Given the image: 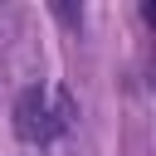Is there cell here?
I'll use <instances>...</instances> for the list:
<instances>
[{
	"label": "cell",
	"mask_w": 156,
	"mask_h": 156,
	"mask_svg": "<svg viewBox=\"0 0 156 156\" xmlns=\"http://www.w3.org/2000/svg\"><path fill=\"white\" fill-rule=\"evenodd\" d=\"M73 117H78V102L58 83H34L15 98V136L24 146H44V141L63 136L73 127Z\"/></svg>",
	"instance_id": "1"
},
{
	"label": "cell",
	"mask_w": 156,
	"mask_h": 156,
	"mask_svg": "<svg viewBox=\"0 0 156 156\" xmlns=\"http://www.w3.org/2000/svg\"><path fill=\"white\" fill-rule=\"evenodd\" d=\"M49 5H54V15H58L63 29H78L83 24V0H49Z\"/></svg>",
	"instance_id": "2"
}]
</instances>
